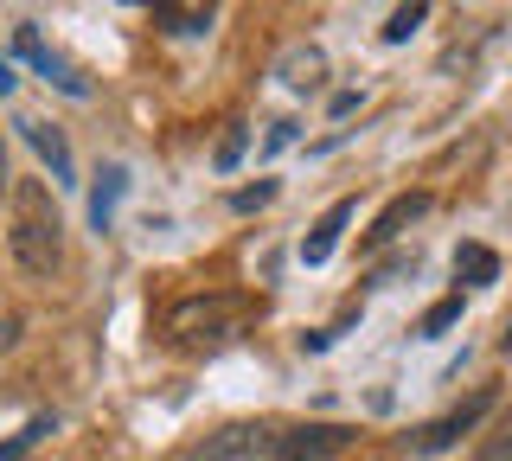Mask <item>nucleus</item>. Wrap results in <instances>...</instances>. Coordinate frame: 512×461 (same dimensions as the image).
<instances>
[{"mask_svg": "<svg viewBox=\"0 0 512 461\" xmlns=\"http://www.w3.org/2000/svg\"><path fill=\"white\" fill-rule=\"evenodd\" d=\"M13 340H20V321H13V314H7V321H0V353H7Z\"/></svg>", "mask_w": 512, "mask_h": 461, "instance_id": "22", "label": "nucleus"}, {"mask_svg": "<svg viewBox=\"0 0 512 461\" xmlns=\"http://www.w3.org/2000/svg\"><path fill=\"white\" fill-rule=\"evenodd\" d=\"M461 321V295H448V301H436V308L423 314V340H436L442 327H455Z\"/></svg>", "mask_w": 512, "mask_h": 461, "instance_id": "16", "label": "nucleus"}, {"mask_svg": "<svg viewBox=\"0 0 512 461\" xmlns=\"http://www.w3.org/2000/svg\"><path fill=\"white\" fill-rule=\"evenodd\" d=\"M237 161H244V129H231V135H224V141H218V167H224V173H231Z\"/></svg>", "mask_w": 512, "mask_h": 461, "instance_id": "18", "label": "nucleus"}, {"mask_svg": "<svg viewBox=\"0 0 512 461\" xmlns=\"http://www.w3.org/2000/svg\"><path fill=\"white\" fill-rule=\"evenodd\" d=\"M52 429H58L52 417H32V423L20 429V436H7V442H0V461H26L32 449H39V436H52Z\"/></svg>", "mask_w": 512, "mask_h": 461, "instance_id": "14", "label": "nucleus"}, {"mask_svg": "<svg viewBox=\"0 0 512 461\" xmlns=\"http://www.w3.org/2000/svg\"><path fill=\"white\" fill-rule=\"evenodd\" d=\"M423 212H429V193H404V199H391V205H384V218L372 225V244H391V237L404 231V225H416Z\"/></svg>", "mask_w": 512, "mask_h": 461, "instance_id": "9", "label": "nucleus"}, {"mask_svg": "<svg viewBox=\"0 0 512 461\" xmlns=\"http://www.w3.org/2000/svg\"><path fill=\"white\" fill-rule=\"evenodd\" d=\"M269 199H276V186L263 180V186H244V193H237L231 205H237V212H256V205H269Z\"/></svg>", "mask_w": 512, "mask_h": 461, "instance_id": "19", "label": "nucleus"}, {"mask_svg": "<svg viewBox=\"0 0 512 461\" xmlns=\"http://www.w3.org/2000/svg\"><path fill=\"white\" fill-rule=\"evenodd\" d=\"M288 141H295V122H276V129H269V141H263V148L276 154V148H288Z\"/></svg>", "mask_w": 512, "mask_h": 461, "instance_id": "20", "label": "nucleus"}, {"mask_svg": "<svg viewBox=\"0 0 512 461\" xmlns=\"http://www.w3.org/2000/svg\"><path fill=\"white\" fill-rule=\"evenodd\" d=\"M352 442V429L340 423H295V429H276V461H327Z\"/></svg>", "mask_w": 512, "mask_h": 461, "instance_id": "5", "label": "nucleus"}, {"mask_svg": "<svg viewBox=\"0 0 512 461\" xmlns=\"http://www.w3.org/2000/svg\"><path fill=\"white\" fill-rule=\"evenodd\" d=\"M455 276L468 282V289H487V282L500 276V257H493L487 244H461V250H455Z\"/></svg>", "mask_w": 512, "mask_h": 461, "instance_id": "11", "label": "nucleus"}, {"mask_svg": "<svg viewBox=\"0 0 512 461\" xmlns=\"http://www.w3.org/2000/svg\"><path fill=\"white\" fill-rule=\"evenodd\" d=\"M474 461H512V410L500 417V429H493V436H487V449H480Z\"/></svg>", "mask_w": 512, "mask_h": 461, "instance_id": "17", "label": "nucleus"}, {"mask_svg": "<svg viewBox=\"0 0 512 461\" xmlns=\"http://www.w3.org/2000/svg\"><path fill=\"white\" fill-rule=\"evenodd\" d=\"M7 186H13V173H7V148H0V199H7Z\"/></svg>", "mask_w": 512, "mask_h": 461, "instance_id": "23", "label": "nucleus"}, {"mask_svg": "<svg viewBox=\"0 0 512 461\" xmlns=\"http://www.w3.org/2000/svg\"><path fill=\"white\" fill-rule=\"evenodd\" d=\"M212 20H218L212 7H154V26H160V33H173V39L212 33Z\"/></svg>", "mask_w": 512, "mask_h": 461, "instance_id": "10", "label": "nucleus"}, {"mask_svg": "<svg viewBox=\"0 0 512 461\" xmlns=\"http://www.w3.org/2000/svg\"><path fill=\"white\" fill-rule=\"evenodd\" d=\"M276 77L288 90H320L327 84V52H320V45H295V52H282Z\"/></svg>", "mask_w": 512, "mask_h": 461, "instance_id": "8", "label": "nucleus"}, {"mask_svg": "<svg viewBox=\"0 0 512 461\" xmlns=\"http://www.w3.org/2000/svg\"><path fill=\"white\" fill-rule=\"evenodd\" d=\"M352 225V199H340V205H327V218H320V225L308 231V237H301V263H327L333 257V244H340V231Z\"/></svg>", "mask_w": 512, "mask_h": 461, "instance_id": "7", "label": "nucleus"}, {"mask_svg": "<svg viewBox=\"0 0 512 461\" xmlns=\"http://www.w3.org/2000/svg\"><path fill=\"white\" fill-rule=\"evenodd\" d=\"M13 257H20L26 276H52L64 263V218L39 180L13 186Z\"/></svg>", "mask_w": 512, "mask_h": 461, "instance_id": "1", "label": "nucleus"}, {"mask_svg": "<svg viewBox=\"0 0 512 461\" xmlns=\"http://www.w3.org/2000/svg\"><path fill=\"white\" fill-rule=\"evenodd\" d=\"M13 84H20V77H13V58H7V52H0V97H7V90H13Z\"/></svg>", "mask_w": 512, "mask_h": 461, "instance_id": "21", "label": "nucleus"}, {"mask_svg": "<svg viewBox=\"0 0 512 461\" xmlns=\"http://www.w3.org/2000/svg\"><path fill=\"white\" fill-rule=\"evenodd\" d=\"M237 314H244V301H224V295H212V301H180V308L167 314V333L180 346H212V340H224V333L237 327Z\"/></svg>", "mask_w": 512, "mask_h": 461, "instance_id": "3", "label": "nucleus"}, {"mask_svg": "<svg viewBox=\"0 0 512 461\" xmlns=\"http://www.w3.org/2000/svg\"><path fill=\"white\" fill-rule=\"evenodd\" d=\"M423 20H429V7H397L391 20H384V39H391V45H404V39H410Z\"/></svg>", "mask_w": 512, "mask_h": 461, "instance_id": "15", "label": "nucleus"}, {"mask_svg": "<svg viewBox=\"0 0 512 461\" xmlns=\"http://www.w3.org/2000/svg\"><path fill=\"white\" fill-rule=\"evenodd\" d=\"M186 461H276V429L269 423H224L205 442H192Z\"/></svg>", "mask_w": 512, "mask_h": 461, "instance_id": "2", "label": "nucleus"}, {"mask_svg": "<svg viewBox=\"0 0 512 461\" xmlns=\"http://www.w3.org/2000/svg\"><path fill=\"white\" fill-rule=\"evenodd\" d=\"M20 129H26L32 148L52 161V180H71V148H64V135H58V129H45V122H20Z\"/></svg>", "mask_w": 512, "mask_h": 461, "instance_id": "12", "label": "nucleus"}, {"mask_svg": "<svg viewBox=\"0 0 512 461\" xmlns=\"http://www.w3.org/2000/svg\"><path fill=\"white\" fill-rule=\"evenodd\" d=\"M96 180H103V186L90 193V218L109 231V218H116V205H122V186H128V173H122V167H103Z\"/></svg>", "mask_w": 512, "mask_h": 461, "instance_id": "13", "label": "nucleus"}, {"mask_svg": "<svg viewBox=\"0 0 512 461\" xmlns=\"http://www.w3.org/2000/svg\"><path fill=\"white\" fill-rule=\"evenodd\" d=\"M493 404H500L493 391H474L468 404H455L448 417H436V423H423V429H416V442H410V449H416V455H442V449H455V442L468 436V429H474L480 417H487Z\"/></svg>", "mask_w": 512, "mask_h": 461, "instance_id": "4", "label": "nucleus"}, {"mask_svg": "<svg viewBox=\"0 0 512 461\" xmlns=\"http://www.w3.org/2000/svg\"><path fill=\"white\" fill-rule=\"evenodd\" d=\"M506 353H512V321H506Z\"/></svg>", "mask_w": 512, "mask_h": 461, "instance_id": "24", "label": "nucleus"}, {"mask_svg": "<svg viewBox=\"0 0 512 461\" xmlns=\"http://www.w3.org/2000/svg\"><path fill=\"white\" fill-rule=\"evenodd\" d=\"M13 39H20V52H26V58H32V65H39V71H45V77H52V84L64 90V97H84V90H90V84H84V77H77V71H71V65H64V58L52 52V45H45V39H39V26H20V33H13Z\"/></svg>", "mask_w": 512, "mask_h": 461, "instance_id": "6", "label": "nucleus"}]
</instances>
